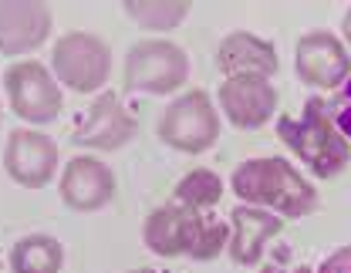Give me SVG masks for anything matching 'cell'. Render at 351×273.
Listing matches in <instances>:
<instances>
[{
    "instance_id": "cell-1",
    "label": "cell",
    "mask_w": 351,
    "mask_h": 273,
    "mask_svg": "<svg viewBox=\"0 0 351 273\" xmlns=\"http://www.w3.org/2000/svg\"><path fill=\"white\" fill-rule=\"evenodd\" d=\"M233 196H240L247 206H267L274 213H280L284 220H301L317 206V192L311 189V182L277 155L267 159H250L240 162L233 172Z\"/></svg>"
},
{
    "instance_id": "cell-2",
    "label": "cell",
    "mask_w": 351,
    "mask_h": 273,
    "mask_svg": "<svg viewBox=\"0 0 351 273\" xmlns=\"http://www.w3.org/2000/svg\"><path fill=\"white\" fill-rule=\"evenodd\" d=\"M277 135L284 138L298 152V159L304 166H311V172L321 176V179H331V176L348 169V138L335 129V122L328 118V101H321V98H311L298 118L284 115L277 122Z\"/></svg>"
},
{
    "instance_id": "cell-3",
    "label": "cell",
    "mask_w": 351,
    "mask_h": 273,
    "mask_svg": "<svg viewBox=\"0 0 351 273\" xmlns=\"http://www.w3.org/2000/svg\"><path fill=\"white\" fill-rule=\"evenodd\" d=\"M189 78L186 51L166 38L138 41L125 57V91L138 94H169Z\"/></svg>"
},
{
    "instance_id": "cell-4",
    "label": "cell",
    "mask_w": 351,
    "mask_h": 273,
    "mask_svg": "<svg viewBox=\"0 0 351 273\" xmlns=\"http://www.w3.org/2000/svg\"><path fill=\"white\" fill-rule=\"evenodd\" d=\"M159 138L179 152L199 155L219 138V115L206 91H186L159 118Z\"/></svg>"
},
{
    "instance_id": "cell-5",
    "label": "cell",
    "mask_w": 351,
    "mask_h": 273,
    "mask_svg": "<svg viewBox=\"0 0 351 273\" xmlns=\"http://www.w3.org/2000/svg\"><path fill=\"white\" fill-rule=\"evenodd\" d=\"M51 68H54L61 85L88 94V91H98L108 81V75H112V51H108V44L101 38H95L88 31H71V34H64L54 44Z\"/></svg>"
},
{
    "instance_id": "cell-6",
    "label": "cell",
    "mask_w": 351,
    "mask_h": 273,
    "mask_svg": "<svg viewBox=\"0 0 351 273\" xmlns=\"http://www.w3.org/2000/svg\"><path fill=\"white\" fill-rule=\"evenodd\" d=\"M3 85H7V98L14 105V112L34 125H47L61 115V88L58 81L51 78V71L38 64V61H17L7 68L3 75Z\"/></svg>"
},
{
    "instance_id": "cell-7",
    "label": "cell",
    "mask_w": 351,
    "mask_h": 273,
    "mask_svg": "<svg viewBox=\"0 0 351 273\" xmlns=\"http://www.w3.org/2000/svg\"><path fill=\"white\" fill-rule=\"evenodd\" d=\"M298 78L314 88H338L351 75V57L331 31H307L298 41Z\"/></svg>"
},
{
    "instance_id": "cell-8",
    "label": "cell",
    "mask_w": 351,
    "mask_h": 273,
    "mask_svg": "<svg viewBox=\"0 0 351 273\" xmlns=\"http://www.w3.org/2000/svg\"><path fill=\"white\" fill-rule=\"evenodd\" d=\"M138 132V122L125 112V105L119 101V94L105 91L85 115L82 122L75 125V145H85V148H101V152H115L122 145H129Z\"/></svg>"
},
{
    "instance_id": "cell-9",
    "label": "cell",
    "mask_w": 351,
    "mask_h": 273,
    "mask_svg": "<svg viewBox=\"0 0 351 273\" xmlns=\"http://www.w3.org/2000/svg\"><path fill=\"white\" fill-rule=\"evenodd\" d=\"M206 229V220L199 216V209H189V206H159L149 220H145V246L159 257H182V253H193L199 236Z\"/></svg>"
},
{
    "instance_id": "cell-10",
    "label": "cell",
    "mask_w": 351,
    "mask_h": 273,
    "mask_svg": "<svg viewBox=\"0 0 351 273\" xmlns=\"http://www.w3.org/2000/svg\"><path fill=\"white\" fill-rule=\"evenodd\" d=\"M3 166H7V176L17 185L41 189L51 182L54 169H58V145L31 129L10 132L7 148H3Z\"/></svg>"
},
{
    "instance_id": "cell-11",
    "label": "cell",
    "mask_w": 351,
    "mask_h": 273,
    "mask_svg": "<svg viewBox=\"0 0 351 273\" xmlns=\"http://www.w3.org/2000/svg\"><path fill=\"white\" fill-rule=\"evenodd\" d=\"M219 108L237 129H261L277 112V91L267 78H226L219 85Z\"/></svg>"
},
{
    "instance_id": "cell-12",
    "label": "cell",
    "mask_w": 351,
    "mask_h": 273,
    "mask_svg": "<svg viewBox=\"0 0 351 273\" xmlns=\"http://www.w3.org/2000/svg\"><path fill=\"white\" fill-rule=\"evenodd\" d=\"M112 196H115V176L105 162L82 155L64 166V176H61L64 206H71L78 213H91V209H101Z\"/></svg>"
},
{
    "instance_id": "cell-13",
    "label": "cell",
    "mask_w": 351,
    "mask_h": 273,
    "mask_svg": "<svg viewBox=\"0 0 351 273\" xmlns=\"http://www.w3.org/2000/svg\"><path fill=\"white\" fill-rule=\"evenodd\" d=\"M51 34V10L44 3H0V51L27 54L41 47Z\"/></svg>"
},
{
    "instance_id": "cell-14",
    "label": "cell",
    "mask_w": 351,
    "mask_h": 273,
    "mask_svg": "<svg viewBox=\"0 0 351 273\" xmlns=\"http://www.w3.org/2000/svg\"><path fill=\"white\" fill-rule=\"evenodd\" d=\"M217 64L230 78H270L280 68L274 44L257 38V34H250V31H237V34L223 38Z\"/></svg>"
},
{
    "instance_id": "cell-15",
    "label": "cell",
    "mask_w": 351,
    "mask_h": 273,
    "mask_svg": "<svg viewBox=\"0 0 351 273\" xmlns=\"http://www.w3.org/2000/svg\"><path fill=\"white\" fill-rule=\"evenodd\" d=\"M230 223H233L230 257H233V263H240V267H254L263 257L267 239L284 229V220H280V216H270V213H263L257 206H247V203L230 213Z\"/></svg>"
},
{
    "instance_id": "cell-16",
    "label": "cell",
    "mask_w": 351,
    "mask_h": 273,
    "mask_svg": "<svg viewBox=\"0 0 351 273\" xmlns=\"http://www.w3.org/2000/svg\"><path fill=\"white\" fill-rule=\"evenodd\" d=\"M64 263V250L54 236H24L10 250V270L14 273H58Z\"/></svg>"
},
{
    "instance_id": "cell-17",
    "label": "cell",
    "mask_w": 351,
    "mask_h": 273,
    "mask_svg": "<svg viewBox=\"0 0 351 273\" xmlns=\"http://www.w3.org/2000/svg\"><path fill=\"white\" fill-rule=\"evenodd\" d=\"M219 196H223V182L219 176H213L210 169H193L189 176L176 182V199L179 206H189V209H210L217 206Z\"/></svg>"
},
{
    "instance_id": "cell-18",
    "label": "cell",
    "mask_w": 351,
    "mask_h": 273,
    "mask_svg": "<svg viewBox=\"0 0 351 273\" xmlns=\"http://www.w3.org/2000/svg\"><path fill=\"white\" fill-rule=\"evenodd\" d=\"M125 14H129L132 21H138L142 27H149V31H169L176 27L186 14H189V3H142V0H132L125 3Z\"/></svg>"
},
{
    "instance_id": "cell-19",
    "label": "cell",
    "mask_w": 351,
    "mask_h": 273,
    "mask_svg": "<svg viewBox=\"0 0 351 273\" xmlns=\"http://www.w3.org/2000/svg\"><path fill=\"white\" fill-rule=\"evenodd\" d=\"M328 118H331L335 129L351 142V78L341 85V91L328 101Z\"/></svg>"
},
{
    "instance_id": "cell-20",
    "label": "cell",
    "mask_w": 351,
    "mask_h": 273,
    "mask_svg": "<svg viewBox=\"0 0 351 273\" xmlns=\"http://www.w3.org/2000/svg\"><path fill=\"white\" fill-rule=\"evenodd\" d=\"M223 246H226V226H223V223H206L199 243H196V250H193L189 257H193V260H213Z\"/></svg>"
},
{
    "instance_id": "cell-21",
    "label": "cell",
    "mask_w": 351,
    "mask_h": 273,
    "mask_svg": "<svg viewBox=\"0 0 351 273\" xmlns=\"http://www.w3.org/2000/svg\"><path fill=\"white\" fill-rule=\"evenodd\" d=\"M317 273H351V243L348 246H341L338 253H331V257L321 263V270Z\"/></svg>"
},
{
    "instance_id": "cell-22",
    "label": "cell",
    "mask_w": 351,
    "mask_h": 273,
    "mask_svg": "<svg viewBox=\"0 0 351 273\" xmlns=\"http://www.w3.org/2000/svg\"><path fill=\"white\" fill-rule=\"evenodd\" d=\"M341 31H345V38H348V44H351V10L345 14V21H341Z\"/></svg>"
},
{
    "instance_id": "cell-23",
    "label": "cell",
    "mask_w": 351,
    "mask_h": 273,
    "mask_svg": "<svg viewBox=\"0 0 351 273\" xmlns=\"http://www.w3.org/2000/svg\"><path fill=\"white\" fill-rule=\"evenodd\" d=\"M263 273H284V270H277V267H263ZM291 273H311L307 267H298V270H291Z\"/></svg>"
},
{
    "instance_id": "cell-24",
    "label": "cell",
    "mask_w": 351,
    "mask_h": 273,
    "mask_svg": "<svg viewBox=\"0 0 351 273\" xmlns=\"http://www.w3.org/2000/svg\"><path fill=\"white\" fill-rule=\"evenodd\" d=\"M132 273H156V270H132Z\"/></svg>"
}]
</instances>
